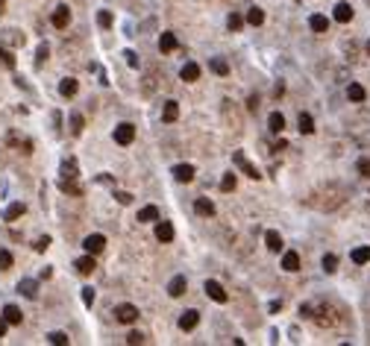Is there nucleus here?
I'll return each instance as SVG.
<instances>
[{"mask_svg":"<svg viewBox=\"0 0 370 346\" xmlns=\"http://www.w3.org/2000/svg\"><path fill=\"white\" fill-rule=\"evenodd\" d=\"M265 243H268L270 252H279V249H282V238H279V232H268V235H265Z\"/></svg>","mask_w":370,"mask_h":346,"instance_id":"nucleus-27","label":"nucleus"},{"mask_svg":"<svg viewBox=\"0 0 370 346\" xmlns=\"http://www.w3.org/2000/svg\"><path fill=\"white\" fill-rule=\"evenodd\" d=\"M74 267H77V273H80V276H88V273H91V270H94L97 264H94L91 252H88V255H83V258H77V261H74Z\"/></svg>","mask_w":370,"mask_h":346,"instance_id":"nucleus-14","label":"nucleus"},{"mask_svg":"<svg viewBox=\"0 0 370 346\" xmlns=\"http://www.w3.org/2000/svg\"><path fill=\"white\" fill-rule=\"evenodd\" d=\"M97 24H100L103 30H109V27H112V12H109V9H100V12H97Z\"/></svg>","mask_w":370,"mask_h":346,"instance_id":"nucleus-35","label":"nucleus"},{"mask_svg":"<svg viewBox=\"0 0 370 346\" xmlns=\"http://www.w3.org/2000/svg\"><path fill=\"white\" fill-rule=\"evenodd\" d=\"M159 220V208L156 206H144L138 211V223H156Z\"/></svg>","mask_w":370,"mask_h":346,"instance_id":"nucleus-20","label":"nucleus"},{"mask_svg":"<svg viewBox=\"0 0 370 346\" xmlns=\"http://www.w3.org/2000/svg\"><path fill=\"white\" fill-rule=\"evenodd\" d=\"M77 158H65L62 161V179H77Z\"/></svg>","mask_w":370,"mask_h":346,"instance_id":"nucleus-26","label":"nucleus"},{"mask_svg":"<svg viewBox=\"0 0 370 346\" xmlns=\"http://www.w3.org/2000/svg\"><path fill=\"white\" fill-rule=\"evenodd\" d=\"M185 291H188V279H185V276H173L168 282V294L173 296V299H176V296H182Z\"/></svg>","mask_w":370,"mask_h":346,"instance_id":"nucleus-9","label":"nucleus"},{"mask_svg":"<svg viewBox=\"0 0 370 346\" xmlns=\"http://www.w3.org/2000/svg\"><path fill=\"white\" fill-rule=\"evenodd\" d=\"M320 264H323V270H326V273H335V270H338V258L332 255V252H329V255H323Z\"/></svg>","mask_w":370,"mask_h":346,"instance_id":"nucleus-34","label":"nucleus"},{"mask_svg":"<svg viewBox=\"0 0 370 346\" xmlns=\"http://www.w3.org/2000/svg\"><path fill=\"white\" fill-rule=\"evenodd\" d=\"M179 76H182L185 82H194V79H200V65H197V62H185L182 70H179Z\"/></svg>","mask_w":370,"mask_h":346,"instance_id":"nucleus-12","label":"nucleus"},{"mask_svg":"<svg viewBox=\"0 0 370 346\" xmlns=\"http://www.w3.org/2000/svg\"><path fill=\"white\" fill-rule=\"evenodd\" d=\"M226 27H229V33H238V30L244 27V18L238 15V12H232V15L226 18Z\"/></svg>","mask_w":370,"mask_h":346,"instance_id":"nucleus-33","label":"nucleus"},{"mask_svg":"<svg viewBox=\"0 0 370 346\" xmlns=\"http://www.w3.org/2000/svg\"><path fill=\"white\" fill-rule=\"evenodd\" d=\"M176 47H179V38H176L173 33H162V35H159V50H162V53H173Z\"/></svg>","mask_w":370,"mask_h":346,"instance_id":"nucleus-10","label":"nucleus"},{"mask_svg":"<svg viewBox=\"0 0 370 346\" xmlns=\"http://www.w3.org/2000/svg\"><path fill=\"white\" fill-rule=\"evenodd\" d=\"M115 197H118V203H120V206H130V203H133V194H127V191H118Z\"/></svg>","mask_w":370,"mask_h":346,"instance_id":"nucleus-45","label":"nucleus"},{"mask_svg":"<svg viewBox=\"0 0 370 346\" xmlns=\"http://www.w3.org/2000/svg\"><path fill=\"white\" fill-rule=\"evenodd\" d=\"M127 343H130V346L144 343V334H141V331H130V334H127Z\"/></svg>","mask_w":370,"mask_h":346,"instance_id":"nucleus-42","label":"nucleus"},{"mask_svg":"<svg viewBox=\"0 0 370 346\" xmlns=\"http://www.w3.org/2000/svg\"><path fill=\"white\" fill-rule=\"evenodd\" d=\"M59 188L65 191V194H80V185H77L74 179H62V182H59Z\"/></svg>","mask_w":370,"mask_h":346,"instance_id":"nucleus-39","label":"nucleus"},{"mask_svg":"<svg viewBox=\"0 0 370 346\" xmlns=\"http://www.w3.org/2000/svg\"><path fill=\"white\" fill-rule=\"evenodd\" d=\"M3 12H6V0H0V15H3Z\"/></svg>","mask_w":370,"mask_h":346,"instance_id":"nucleus-54","label":"nucleus"},{"mask_svg":"<svg viewBox=\"0 0 370 346\" xmlns=\"http://www.w3.org/2000/svg\"><path fill=\"white\" fill-rule=\"evenodd\" d=\"M194 211H197L200 217H212V214H215V203H212V200H206V197H200V200L194 203Z\"/></svg>","mask_w":370,"mask_h":346,"instance_id":"nucleus-19","label":"nucleus"},{"mask_svg":"<svg viewBox=\"0 0 370 346\" xmlns=\"http://www.w3.org/2000/svg\"><path fill=\"white\" fill-rule=\"evenodd\" d=\"M173 179H176V182H191V179H194V167H191V164H176V167H173Z\"/></svg>","mask_w":370,"mask_h":346,"instance_id":"nucleus-18","label":"nucleus"},{"mask_svg":"<svg viewBox=\"0 0 370 346\" xmlns=\"http://www.w3.org/2000/svg\"><path fill=\"white\" fill-rule=\"evenodd\" d=\"M232 161H235L238 167H241V173H247L250 179H259V176H262V173L256 170V164H250V161H247V156H244L241 150H232Z\"/></svg>","mask_w":370,"mask_h":346,"instance_id":"nucleus-3","label":"nucleus"},{"mask_svg":"<svg viewBox=\"0 0 370 346\" xmlns=\"http://www.w3.org/2000/svg\"><path fill=\"white\" fill-rule=\"evenodd\" d=\"M77 91H80V82H77V79H71V76L59 82V94H62V97H74Z\"/></svg>","mask_w":370,"mask_h":346,"instance_id":"nucleus-21","label":"nucleus"},{"mask_svg":"<svg viewBox=\"0 0 370 346\" xmlns=\"http://www.w3.org/2000/svg\"><path fill=\"white\" fill-rule=\"evenodd\" d=\"M297 126H300V132H303V135H312V132H315V121H312V115H300Z\"/></svg>","mask_w":370,"mask_h":346,"instance_id":"nucleus-31","label":"nucleus"},{"mask_svg":"<svg viewBox=\"0 0 370 346\" xmlns=\"http://www.w3.org/2000/svg\"><path fill=\"white\" fill-rule=\"evenodd\" d=\"M247 109H250V112H256V109H259V100H256V97H250V100H247Z\"/></svg>","mask_w":370,"mask_h":346,"instance_id":"nucleus-51","label":"nucleus"},{"mask_svg":"<svg viewBox=\"0 0 370 346\" xmlns=\"http://www.w3.org/2000/svg\"><path fill=\"white\" fill-rule=\"evenodd\" d=\"M124 56H127V65H130V68H138V56H135L133 50H127Z\"/></svg>","mask_w":370,"mask_h":346,"instance_id":"nucleus-46","label":"nucleus"},{"mask_svg":"<svg viewBox=\"0 0 370 346\" xmlns=\"http://www.w3.org/2000/svg\"><path fill=\"white\" fill-rule=\"evenodd\" d=\"M50 24L56 27V30H65L68 24H71V9H68L65 3H62V6H56V12H53V18H50Z\"/></svg>","mask_w":370,"mask_h":346,"instance_id":"nucleus-4","label":"nucleus"},{"mask_svg":"<svg viewBox=\"0 0 370 346\" xmlns=\"http://www.w3.org/2000/svg\"><path fill=\"white\" fill-rule=\"evenodd\" d=\"M6 326H9V323H6V317H3V314H0V337H3V334H6Z\"/></svg>","mask_w":370,"mask_h":346,"instance_id":"nucleus-50","label":"nucleus"},{"mask_svg":"<svg viewBox=\"0 0 370 346\" xmlns=\"http://www.w3.org/2000/svg\"><path fill=\"white\" fill-rule=\"evenodd\" d=\"M47 53H50V47H47V44H41V47H38V56H35V59H38V65L47 59Z\"/></svg>","mask_w":370,"mask_h":346,"instance_id":"nucleus-48","label":"nucleus"},{"mask_svg":"<svg viewBox=\"0 0 370 346\" xmlns=\"http://www.w3.org/2000/svg\"><path fill=\"white\" fill-rule=\"evenodd\" d=\"M0 59H3V65H9V68H15V56H12V53H9V50H3V47H0Z\"/></svg>","mask_w":370,"mask_h":346,"instance_id":"nucleus-43","label":"nucleus"},{"mask_svg":"<svg viewBox=\"0 0 370 346\" xmlns=\"http://www.w3.org/2000/svg\"><path fill=\"white\" fill-rule=\"evenodd\" d=\"M176 118H179V103H176V100H168V103H165V109H162V121H165V123H173Z\"/></svg>","mask_w":370,"mask_h":346,"instance_id":"nucleus-16","label":"nucleus"},{"mask_svg":"<svg viewBox=\"0 0 370 346\" xmlns=\"http://www.w3.org/2000/svg\"><path fill=\"white\" fill-rule=\"evenodd\" d=\"M83 126H85V118L80 115V112H74V115H71V132H74V135H80V132H83Z\"/></svg>","mask_w":370,"mask_h":346,"instance_id":"nucleus-32","label":"nucleus"},{"mask_svg":"<svg viewBox=\"0 0 370 346\" xmlns=\"http://www.w3.org/2000/svg\"><path fill=\"white\" fill-rule=\"evenodd\" d=\"M83 246H85V252L97 255V252H103V249H106V238H103V235H88V238L83 241Z\"/></svg>","mask_w":370,"mask_h":346,"instance_id":"nucleus-6","label":"nucleus"},{"mask_svg":"<svg viewBox=\"0 0 370 346\" xmlns=\"http://www.w3.org/2000/svg\"><path fill=\"white\" fill-rule=\"evenodd\" d=\"M38 276H41V279H50L53 270H50V267H41V273H38Z\"/></svg>","mask_w":370,"mask_h":346,"instance_id":"nucleus-52","label":"nucleus"},{"mask_svg":"<svg viewBox=\"0 0 370 346\" xmlns=\"http://www.w3.org/2000/svg\"><path fill=\"white\" fill-rule=\"evenodd\" d=\"M203 291H206V294L212 296V299H215V302H220V305H223V302H226V299H229V296H226V291H223V288H220L218 282H215V279H209V282H206V285H203Z\"/></svg>","mask_w":370,"mask_h":346,"instance_id":"nucleus-5","label":"nucleus"},{"mask_svg":"<svg viewBox=\"0 0 370 346\" xmlns=\"http://www.w3.org/2000/svg\"><path fill=\"white\" fill-rule=\"evenodd\" d=\"M24 211H27V206H24V203H12V206L6 208V214H3V217H6V220H18Z\"/></svg>","mask_w":370,"mask_h":346,"instance_id":"nucleus-30","label":"nucleus"},{"mask_svg":"<svg viewBox=\"0 0 370 346\" xmlns=\"http://www.w3.org/2000/svg\"><path fill=\"white\" fill-rule=\"evenodd\" d=\"M367 56H370V41H367Z\"/></svg>","mask_w":370,"mask_h":346,"instance_id":"nucleus-55","label":"nucleus"},{"mask_svg":"<svg viewBox=\"0 0 370 346\" xmlns=\"http://www.w3.org/2000/svg\"><path fill=\"white\" fill-rule=\"evenodd\" d=\"M47 246H50V238H47V235H41V238L35 241V252H44Z\"/></svg>","mask_w":370,"mask_h":346,"instance_id":"nucleus-44","label":"nucleus"},{"mask_svg":"<svg viewBox=\"0 0 370 346\" xmlns=\"http://www.w3.org/2000/svg\"><path fill=\"white\" fill-rule=\"evenodd\" d=\"M115 320L130 326V323H135V320H138V308H135V305H130V302H120V305H115Z\"/></svg>","mask_w":370,"mask_h":346,"instance_id":"nucleus-1","label":"nucleus"},{"mask_svg":"<svg viewBox=\"0 0 370 346\" xmlns=\"http://www.w3.org/2000/svg\"><path fill=\"white\" fill-rule=\"evenodd\" d=\"M355 170H358V176H370V158H358Z\"/></svg>","mask_w":370,"mask_h":346,"instance_id":"nucleus-41","label":"nucleus"},{"mask_svg":"<svg viewBox=\"0 0 370 346\" xmlns=\"http://www.w3.org/2000/svg\"><path fill=\"white\" fill-rule=\"evenodd\" d=\"M83 302H85V305H91V302H94V291H91V288H83Z\"/></svg>","mask_w":370,"mask_h":346,"instance_id":"nucleus-47","label":"nucleus"},{"mask_svg":"<svg viewBox=\"0 0 370 346\" xmlns=\"http://www.w3.org/2000/svg\"><path fill=\"white\" fill-rule=\"evenodd\" d=\"M197 323H200V314L194 311V308H188V311H182V317H179V329H182V331H191V329H197Z\"/></svg>","mask_w":370,"mask_h":346,"instance_id":"nucleus-7","label":"nucleus"},{"mask_svg":"<svg viewBox=\"0 0 370 346\" xmlns=\"http://www.w3.org/2000/svg\"><path fill=\"white\" fill-rule=\"evenodd\" d=\"M300 314H303V317H312V305H300Z\"/></svg>","mask_w":370,"mask_h":346,"instance_id":"nucleus-53","label":"nucleus"},{"mask_svg":"<svg viewBox=\"0 0 370 346\" xmlns=\"http://www.w3.org/2000/svg\"><path fill=\"white\" fill-rule=\"evenodd\" d=\"M247 24H253V27H259V24H265V9H259V6H250V12H247V18H244Z\"/></svg>","mask_w":370,"mask_h":346,"instance_id":"nucleus-25","label":"nucleus"},{"mask_svg":"<svg viewBox=\"0 0 370 346\" xmlns=\"http://www.w3.org/2000/svg\"><path fill=\"white\" fill-rule=\"evenodd\" d=\"M268 129H270V132H276V135H279V132L285 129V118H282L279 112H273V115H270V118H268Z\"/></svg>","mask_w":370,"mask_h":346,"instance_id":"nucleus-24","label":"nucleus"},{"mask_svg":"<svg viewBox=\"0 0 370 346\" xmlns=\"http://www.w3.org/2000/svg\"><path fill=\"white\" fill-rule=\"evenodd\" d=\"M15 264V258H12V252L9 249H0V270H9Z\"/></svg>","mask_w":370,"mask_h":346,"instance_id":"nucleus-37","label":"nucleus"},{"mask_svg":"<svg viewBox=\"0 0 370 346\" xmlns=\"http://www.w3.org/2000/svg\"><path fill=\"white\" fill-rule=\"evenodd\" d=\"M350 258H353L355 264H367V261H370V246H355Z\"/></svg>","mask_w":370,"mask_h":346,"instance_id":"nucleus-29","label":"nucleus"},{"mask_svg":"<svg viewBox=\"0 0 370 346\" xmlns=\"http://www.w3.org/2000/svg\"><path fill=\"white\" fill-rule=\"evenodd\" d=\"M156 238L162 243H170L173 241V226L168 223V220H159V226H156Z\"/></svg>","mask_w":370,"mask_h":346,"instance_id":"nucleus-15","label":"nucleus"},{"mask_svg":"<svg viewBox=\"0 0 370 346\" xmlns=\"http://www.w3.org/2000/svg\"><path fill=\"white\" fill-rule=\"evenodd\" d=\"M282 270H288V273H297L300 270V255L294 249H288L285 255H282Z\"/></svg>","mask_w":370,"mask_h":346,"instance_id":"nucleus-13","label":"nucleus"},{"mask_svg":"<svg viewBox=\"0 0 370 346\" xmlns=\"http://www.w3.org/2000/svg\"><path fill=\"white\" fill-rule=\"evenodd\" d=\"M220 191H235V173H226L220 179Z\"/></svg>","mask_w":370,"mask_h":346,"instance_id":"nucleus-40","label":"nucleus"},{"mask_svg":"<svg viewBox=\"0 0 370 346\" xmlns=\"http://www.w3.org/2000/svg\"><path fill=\"white\" fill-rule=\"evenodd\" d=\"M3 317H6V323H9V326H18L24 314H21V308H18V305H6V308H3Z\"/></svg>","mask_w":370,"mask_h":346,"instance_id":"nucleus-23","label":"nucleus"},{"mask_svg":"<svg viewBox=\"0 0 370 346\" xmlns=\"http://www.w3.org/2000/svg\"><path fill=\"white\" fill-rule=\"evenodd\" d=\"M209 68L215 70L218 76H226V73H229V65H226V59H220V56H215V59L209 62Z\"/></svg>","mask_w":370,"mask_h":346,"instance_id":"nucleus-28","label":"nucleus"},{"mask_svg":"<svg viewBox=\"0 0 370 346\" xmlns=\"http://www.w3.org/2000/svg\"><path fill=\"white\" fill-rule=\"evenodd\" d=\"M347 97H350L353 103H364L367 91H364V85H358V82H350V85H347Z\"/></svg>","mask_w":370,"mask_h":346,"instance_id":"nucleus-17","label":"nucleus"},{"mask_svg":"<svg viewBox=\"0 0 370 346\" xmlns=\"http://www.w3.org/2000/svg\"><path fill=\"white\" fill-rule=\"evenodd\" d=\"M279 308H282V302H279V299H273V302H270V314H276Z\"/></svg>","mask_w":370,"mask_h":346,"instance_id":"nucleus-49","label":"nucleus"},{"mask_svg":"<svg viewBox=\"0 0 370 346\" xmlns=\"http://www.w3.org/2000/svg\"><path fill=\"white\" fill-rule=\"evenodd\" d=\"M47 340H50L53 346H65L68 343V334H65V331H50V334H47Z\"/></svg>","mask_w":370,"mask_h":346,"instance_id":"nucleus-36","label":"nucleus"},{"mask_svg":"<svg viewBox=\"0 0 370 346\" xmlns=\"http://www.w3.org/2000/svg\"><path fill=\"white\" fill-rule=\"evenodd\" d=\"M309 27H312L315 33H326V30H329V18L326 15H312L309 18Z\"/></svg>","mask_w":370,"mask_h":346,"instance_id":"nucleus-22","label":"nucleus"},{"mask_svg":"<svg viewBox=\"0 0 370 346\" xmlns=\"http://www.w3.org/2000/svg\"><path fill=\"white\" fill-rule=\"evenodd\" d=\"M315 320H318V326H329V323H332L329 308H326V305H323V308H318V317H315Z\"/></svg>","mask_w":370,"mask_h":346,"instance_id":"nucleus-38","label":"nucleus"},{"mask_svg":"<svg viewBox=\"0 0 370 346\" xmlns=\"http://www.w3.org/2000/svg\"><path fill=\"white\" fill-rule=\"evenodd\" d=\"M332 18H335L338 24H350V21H353V6H350V3H338Z\"/></svg>","mask_w":370,"mask_h":346,"instance_id":"nucleus-11","label":"nucleus"},{"mask_svg":"<svg viewBox=\"0 0 370 346\" xmlns=\"http://www.w3.org/2000/svg\"><path fill=\"white\" fill-rule=\"evenodd\" d=\"M115 141H118L120 147H130L135 141V126L133 123H118L115 126Z\"/></svg>","mask_w":370,"mask_h":346,"instance_id":"nucleus-2","label":"nucleus"},{"mask_svg":"<svg viewBox=\"0 0 370 346\" xmlns=\"http://www.w3.org/2000/svg\"><path fill=\"white\" fill-rule=\"evenodd\" d=\"M18 294H24L27 299H35L38 296V282L35 279H21L18 282Z\"/></svg>","mask_w":370,"mask_h":346,"instance_id":"nucleus-8","label":"nucleus"}]
</instances>
